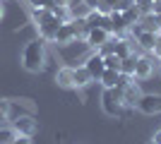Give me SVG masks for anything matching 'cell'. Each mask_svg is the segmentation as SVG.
<instances>
[{
	"label": "cell",
	"mask_w": 161,
	"mask_h": 144,
	"mask_svg": "<svg viewBox=\"0 0 161 144\" xmlns=\"http://www.w3.org/2000/svg\"><path fill=\"white\" fill-rule=\"evenodd\" d=\"M152 53L161 55V34H156V43H154V51H152Z\"/></svg>",
	"instance_id": "cell-28"
},
{
	"label": "cell",
	"mask_w": 161,
	"mask_h": 144,
	"mask_svg": "<svg viewBox=\"0 0 161 144\" xmlns=\"http://www.w3.org/2000/svg\"><path fill=\"white\" fill-rule=\"evenodd\" d=\"M12 144H31V137L29 135H14Z\"/></svg>",
	"instance_id": "cell-26"
},
{
	"label": "cell",
	"mask_w": 161,
	"mask_h": 144,
	"mask_svg": "<svg viewBox=\"0 0 161 144\" xmlns=\"http://www.w3.org/2000/svg\"><path fill=\"white\" fill-rule=\"evenodd\" d=\"M60 24H63V22H58L53 17V12H51L43 22H39V36L43 39V41H55V34H58Z\"/></svg>",
	"instance_id": "cell-6"
},
{
	"label": "cell",
	"mask_w": 161,
	"mask_h": 144,
	"mask_svg": "<svg viewBox=\"0 0 161 144\" xmlns=\"http://www.w3.org/2000/svg\"><path fill=\"white\" fill-rule=\"evenodd\" d=\"M14 135H17V132H14L12 127H0V144H12Z\"/></svg>",
	"instance_id": "cell-23"
},
{
	"label": "cell",
	"mask_w": 161,
	"mask_h": 144,
	"mask_svg": "<svg viewBox=\"0 0 161 144\" xmlns=\"http://www.w3.org/2000/svg\"><path fill=\"white\" fill-rule=\"evenodd\" d=\"M75 39H77V34H75L72 24H70V22L60 24V29H58V34H55V43H58V46H67V43H72Z\"/></svg>",
	"instance_id": "cell-11"
},
{
	"label": "cell",
	"mask_w": 161,
	"mask_h": 144,
	"mask_svg": "<svg viewBox=\"0 0 161 144\" xmlns=\"http://www.w3.org/2000/svg\"><path fill=\"white\" fill-rule=\"evenodd\" d=\"M135 65H137V55H135V53L125 55V58L120 60V72H123V75H130V77H132V75H135Z\"/></svg>",
	"instance_id": "cell-17"
},
{
	"label": "cell",
	"mask_w": 161,
	"mask_h": 144,
	"mask_svg": "<svg viewBox=\"0 0 161 144\" xmlns=\"http://www.w3.org/2000/svg\"><path fill=\"white\" fill-rule=\"evenodd\" d=\"M103 65H106L108 70H118V72H120V58H118L115 53L103 55Z\"/></svg>",
	"instance_id": "cell-21"
},
{
	"label": "cell",
	"mask_w": 161,
	"mask_h": 144,
	"mask_svg": "<svg viewBox=\"0 0 161 144\" xmlns=\"http://www.w3.org/2000/svg\"><path fill=\"white\" fill-rule=\"evenodd\" d=\"M10 113H12V106H10V101L0 99V123H7V120H10Z\"/></svg>",
	"instance_id": "cell-22"
},
{
	"label": "cell",
	"mask_w": 161,
	"mask_h": 144,
	"mask_svg": "<svg viewBox=\"0 0 161 144\" xmlns=\"http://www.w3.org/2000/svg\"><path fill=\"white\" fill-rule=\"evenodd\" d=\"M154 142H156V144H161V130H159V132H154Z\"/></svg>",
	"instance_id": "cell-31"
},
{
	"label": "cell",
	"mask_w": 161,
	"mask_h": 144,
	"mask_svg": "<svg viewBox=\"0 0 161 144\" xmlns=\"http://www.w3.org/2000/svg\"><path fill=\"white\" fill-rule=\"evenodd\" d=\"M154 19H156V24H159V34H161V14H154Z\"/></svg>",
	"instance_id": "cell-32"
},
{
	"label": "cell",
	"mask_w": 161,
	"mask_h": 144,
	"mask_svg": "<svg viewBox=\"0 0 161 144\" xmlns=\"http://www.w3.org/2000/svg\"><path fill=\"white\" fill-rule=\"evenodd\" d=\"M84 67L89 70L92 79H96V82H99V77L103 75V70H106V65H103V55H101L99 51H94V53H92L87 60H84Z\"/></svg>",
	"instance_id": "cell-7"
},
{
	"label": "cell",
	"mask_w": 161,
	"mask_h": 144,
	"mask_svg": "<svg viewBox=\"0 0 161 144\" xmlns=\"http://www.w3.org/2000/svg\"><path fill=\"white\" fill-rule=\"evenodd\" d=\"M152 14H161V0H154V5H152Z\"/></svg>",
	"instance_id": "cell-29"
},
{
	"label": "cell",
	"mask_w": 161,
	"mask_h": 144,
	"mask_svg": "<svg viewBox=\"0 0 161 144\" xmlns=\"http://www.w3.org/2000/svg\"><path fill=\"white\" fill-rule=\"evenodd\" d=\"M108 19H111V34L113 36H123L125 31H128V22H125V17H123V12H111L108 14Z\"/></svg>",
	"instance_id": "cell-10"
},
{
	"label": "cell",
	"mask_w": 161,
	"mask_h": 144,
	"mask_svg": "<svg viewBox=\"0 0 161 144\" xmlns=\"http://www.w3.org/2000/svg\"><path fill=\"white\" fill-rule=\"evenodd\" d=\"M0 3H3V0H0Z\"/></svg>",
	"instance_id": "cell-36"
},
{
	"label": "cell",
	"mask_w": 161,
	"mask_h": 144,
	"mask_svg": "<svg viewBox=\"0 0 161 144\" xmlns=\"http://www.w3.org/2000/svg\"><path fill=\"white\" fill-rule=\"evenodd\" d=\"M31 7H51V0H29Z\"/></svg>",
	"instance_id": "cell-27"
},
{
	"label": "cell",
	"mask_w": 161,
	"mask_h": 144,
	"mask_svg": "<svg viewBox=\"0 0 161 144\" xmlns=\"http://www.w3.org/2000/svg\"><path fill=\"white\" fill-rule=\"evenodd\" d=\"M135 10L144 17V14H152V5H154V0H132Z\"/></svg>",
	"instance_id": "cell-19"
},
{
	"label": "cell",
	"mask_w": 161,
	"mask_h": 144,
	"mask_svg": "<svg viewBox=\"0 0 161 144\" xmlns=\"http://www.w3.org/2000/svg\"><path fill=\"white\" fill-rule=\"evenodd\" d=\"M94 10H96V12H101L103 17H108V14L113 12V3H111V0H101L99 5L94 7Z\"/></svg>",
	"instance_id": "cell-24"
},
{
	"label": "cell",
	"mask_w": 161,
	"mask_h": 144,
	"mask_svg": "<svg viewBox=\"0 0 161 144\" xmlns=\"http://www.w3.org/2000/svg\"><path fill=\"white\" fill-rule=\"evenodd\" d=\"M51 12H53V17H55L58 22H63V24L72 19V12H70V5H53V7H51Z\"/></svg>",
	"instance_id": "cell-16"
},
{
	"label": "cell",
	"mask_w": 161,
	"mask_h": 144,
	"mask_svg": "<svg viewBox=\"0 0 161 144\" xmlns=\"http://www.w3.org/2000/svg\"><path fill=\"white\" fill-rule=\"evenodd\" d=\"M137 110H142L144 115L161 113V94H142L137 101Z\"/></svg>",
	"instance_id": "cell-4"
},
{
	"label": "cell",
	"mask_w": 161,
	"mask_h": 144,
	"mask_svg": "<svg viewBox=\"0 0 161 144\" xmlns=\"http://www.w3.org/2000/svg\"><path fill=\"white\" fill-rule=\"evenodd\" d=\"M55 84L60 89H75L72 87V67H60L55 72Z\"/></svg>",
	"instance_id": "cell-14"
},
{
	"label": "cell",
	"mask_w": 161,
	"mask_h": 144,
	"mask_svg": "<svg viewBox=\"0 0 161 144\" xmlns=\"http://www.w3.org/2000/svg\"><path fill=\"white\" fill-rule=\"evenodd\" d=\"M149 144H156V142H149Z\"/></svg>",
	"instance_id": "cell-34"
},
{
	"label": "cell",
	"mask_w": 161,
	"mask_h": 144,
	"mask_svg": "<svg viewBox=\"0 0 161 144\" xmlns=\"http://www.w3.org/2000/svg\"><path fill=\"white\" fill-rule=\"evenodd\" d=\"M22 67L36 75L46 67V46H43V39H31L27 46L22 48Z\"/></svg>",
	"instance_id": "cell-1"
},
{
	"label": "cell",
	"mask_w": 161,
	"mask_h": 144,
	"mask_svg": "<svg viewBox=\"0 0 161 144\" xmlns=\"http://www.w3.org/2000/svg\"><path fill=\"white\" fill-rule=\"evenodd\" d=\"M132 79H135V77L123 75V72H120V75H118V82H115V87H118V89H125V87H128V84L132 82Z\"/></svg>",
	"instance_id": "cell-25"
},
{
	"label": "cell",
	"mask_w": 161,
	"mask_h": 144,
	"mask_svg": "<svg viewBox=\"0 0 161 144\" xmlns=\"http://www.w3.org/2000/svg\"><path fill=\"white\" fill-rule=\"evenodd\" d=\"M3 14H5V10H3V5H0V19H3Z\"/></svg>",
	"instance_id": "cell-33"
},
{
	"label": "cell",
	"mask_w": 161,
	"mask_h": 144,
	"mask_svg": "<svg viewBox=\"0 0 161 144\" xmlns=\"http://www.w3.org/2000/svg\"><path fill=\"white\" fill-rule=\"evenodd\" d=\"M159 60H161V55H159Z\"/></svg>",
	"instance_id": "cell-35"
},
{
	"label": "cell",
	"mask_w": 161,
	"mask_h": 144,
	"mask_svg": "<svg viewBox=\"0 0 161 144\" xmlns=\"http://www.w3.org/2000/svg\"><path fill=\"white\" fill-rule=\"evenodd\" d=\"M123 17H125V22H128V27H132V24H137V22L142 19V14L135 10V5L128 7V10H123Z\"/></svg>",
	"instance_id": "cell-20"
},
{
	"label": "cell",
	"mask_w": 161,
	"mask_h": 144,
	"mask_svg": "<svg viewBox=\"0 0 161 144\" xmlns=\"http://www.w3.org/2000/svg\"><path fill=\"white\" fill-rule=\"evenodd\" d=\"M140 96H142V91H140V87H137V82L132 79V82L123 89V106H137Z\"/></svg>",
	"instance_id": "cell-12"
},
{
	"label": "cell",
	"mask_w": 161,
	"mask_h": 144,
	"mask_svg": "<svg viewBox=\"0 0 161 144\" xmlns=\"http://www.w3.org/2000/svg\"><path fill=\"white\" fill-rule=\"evenodd\" d=\"M118 75H120V72H118V70H103V75L99 77V82H101V87H103V89H113L115 87V82H118Z\"/></svg>",
	"instance_id": "cell-15"
},
{
	"label": "cell",
	"mask_w": 161,
	"mask_h": 144,
	"mask_svg": "<svg viewBox=\"0 0 161 144\" xmlns=\"http://www.w3.org/2000/svg\"><path fill=\"white\" fill-rule=\"evenodd\" d=\"M82 3H84V5H89L92 10H94V7L99 5V3H101V0H82Z\"/></svg>",
	"instance_id": "cell-30"
},
{
	"label": "cell",
	"mask_w": 161,
	"mask_h": 144,
	"mask_svg": "<svg viewBox=\"0 0 161 144\" xmlns=\"http://www.w3.org/2000/svg\"><path fill=\"white\" fill-rule=\"evenodd\" d=\"M111 36H113V34H111L108 29H103V27H92L87 34H84V39H87V46H89V48L99 51V48L103 46L108 39H111Z\"/></svg>",
	"instance_id": "cell-5"
},
{
	"label": "cell",
	"mask_w": 161,
	"mask_h": 144,
	"mask_svg": "<svg viewBox=\"0 0 161 144\" xmlns=\"http://www.w3.org/2000/svg\"><path fill=\"white\" fill-rule=\"evenodd\" d=\"M12 130L17 135H29L31 137L34 132H36V120L31 115H19L17 120H12Z\"/></svg>",
	"instance_id": "cell-8"
},
{
	"label": "cell",
	"mask_w": 161,
	"mask_h": 144,
	"mask_svg": "<svg viewBox=\"0 0 161 144\" xmlns=\"http://www.w3.org/2000/svg\"><path fill=\"white\" fill-rule=\"evenodd\" d=\"M70 12H72V19H84L89 12H92V7L89 5H84V3H80V5H70Z\"/></svg>",
	"instance_id": "cell-18"
},
{
	"label": "cell",
	"mask_w": 161,
	"mask_h": 144,
	"mask_svg": "<svg viewBox=\"0 0 161 144\" xmlns=\"http://www.w3.org/2000/svg\"><path fill=\"white\" fill-rule=\"evenodd\" d=\"M156 67H161V60L159 55L152 53V55H137V65H135V79H149L152 72Z\"/></svg>",
	"instance_id": "cell-2"
},
{
	"label": "cell",
	"mask_w": 161,
	"mask_h": 144,
	"mask_svg": "<svg viewBox=\"0 0 161 144\" xmlns=\"http://www.w3.org/2000/svg\"><path fill=\"white\" fill-rule=\"evenodd\" d=\"M101 106L106 110L108 115H118L123 110V89L113 87V89H103V99H101Z\"/></svg>",
	"instance_id": "cell-3"
},
{
	"label": "cell",
	"mask_w": 161,
	"mask_h": 144,
	"mask_svg": "<svg viewBox=\"0 0 161 144\" xmlns=\"http://www.w3.org/2000/svg\"><path fill=\"white\" fill-rule=\"evenodd\" d=\"M94 82L92 79V75H89V70L82 65V67H72V87L75 89H84V87H89V84Z\"/></svg>",
	"instance_id": "cell-9"
},
{
	"label": "cell",
	"mask_w": 161,
	"mask_h": 144,
	"mask_svg": "<svg viewBox=\"0 0 161 144\" xmlns=\"http://www.w3.org/2000/svg\"><path fill=\"white\" fill-rule=\"evenodd\" d=\"M135 43H137L140 48H144L147 53H152V51H154V43H156V34H154V31H144V29H142L140 34L135 36Z\"/></svg>",
	"instance_id": "cell-13"
}]
</instances>
